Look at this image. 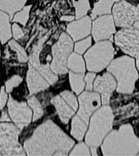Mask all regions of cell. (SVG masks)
Returning <instances> with one entry per match:
<instances>
[{
    "label": "cell",
    "mask_w": 139,
    "mask_h": 156,
    "mask_svg": "<svg viewBox=\"0 0 139 156\" xmlns=\"http://www.w3.org/2000/svg\"><path fill=\"white\" fill-rule=\"evenodd\" d=\"M73 145V139L52 120L47 119L24 141V147L30 156H59L67 155Z\"/></svg>",
    "instance_id": "1"
},
{
    "label": "cell",
    "mask_w": 139,
    "mask_h": 156,
    "mask_svg": "<svg viewBox=\"0 0 139 156\" xmlns=\"http://www.w3.org/2000/svg\"><path fill=\"white\" fill-rule=\"evenodd\" d=\"M102 151L104 155H136L139 151V139L130 124H123L105 136Z\"/></svg>",
    "instance_id": "2"
},
{
    "label": "cell",
    "mask_w": 139,
    "mask_h": 156,
    "mask_svg": "<svg viewBox=\"0 0 139 156\" xmlns=\"http://www.w3.org/2000/svg\"><path fill=\"white\" fill-rule=\"evenodd\" d=\"M79 102L80 108L72 121L71 134L77 140L80 141L87 130L90 115L101 106L100 95L98 92H84L79 97Z\"/></svg>",
    "instance_id": "3"
},
{
    "label": "cell",
    "mask_w": 139,
    "mask_h": 156,
    "mask_svg": "<svg viewBox=\"0 0 139 156\" xmlns=\"http://www.w3.org/2000/svg\"><path fill=\"white\" fill-rule=\"evenodd\" d=\"M107 71L116 78L117 92L131 94L134 91L135 82L138 79L134 58L129 56L116 58L108 66Z\"/></svg>",
    "instance_id": "4"
},
{
    "label": "cell",
    "mask_w": 139,
    "mask_h": 156,
    "mask_svg": "<svg viewBox=\"0 0 139 156\" xmlns=\"http://www.w3.org/2000/svg\"><path fill=\"white\" fill-rule=\"evenodd\" d=\"M113 119L114 116L112 107L108 105H104L97 109L91 117L90 128L85 136V142L88 146L95 148L100 146L105 136L112 129Z\"/></svg>",
    "instance_id": "5"
},
{
    "label": "cell",
    "mask_w": 139,
    "mask_h": 156,
    "mask_svg": "<svg viewBox=\"0 0 139 156\" xmlns=\"http://www.w3.org/2000/svg\"><path fill=\"white\" fill-rule=\"evenodd\" d=\"M114 47L110 41L97 42L85 55L88 70L100 72L104 69L114 56Z\"/></svg>",
    "instance_id": "6"
},
{
    "label": "cell",
    "mask_w": 139,
    "mask_h": 156,
    "mask_svg": "<svg viewBox=\"0 0 139 156\" xmlns=\"http://www.w3.org/2000/svg\"><path fill=\"white\" fill-rule=\"evenodd\" d=\"M20 129L9 123L0 124V154L3 155H25L18 142Z\"/></svg>",
    "instance_id": "7"
},
{
    "label": "cell",
    "mask_w": 139,
    "mask_h": 156,
    "mask_svg": "<svg viewBox=\"0 0 139 156\" xmlns=\"http://www.w3.org/2000/svg\"><path fill=\"white\" fill-rule=\"evenodd\" d=\"M73 40L65 33L61 34L59 41L52 46L53 59L51 63V70L55 74L68 73L67 59L73 50Z\"/></svg>",
    "instance_id": "8"
},
{
    "label": "cell",
    "mask_w": 139,
    "mask_h": 156,
    "mask_svg": "<svg viewBox=\"0 0 139 156\" xmlns=\"http://www.w3.org/2000/svg\"><path fill=\"white\" fill-rule=\"evenodd\" d=\"M115 42L127 55L136 58L139 56V30L135 27H125L117 32Z\"/></svg>",
    "instance_id": "9"
},
{
    "label": "cell",
    "mask_w": 139,
    "mask_h": 156,
    "mask_svg": "<svg viewBox=\"0 0 139 156\" xmlns=\"http://www.w3.org/2000/svg\"><path fill=\"white\" fill-rule=\"evenodd\" d=\"M51 103L55 107L59 119L64 124H68L78 107L76 97L73 93L68 90L63 91L59 95L52 98Z\"/></svg>",
    "instance_id": "10"
},
{
    "label": "cell",
    "mask_w": 139,
    "mask_h": 156,
    "mask_svg": "<svg viewBox=\"0 0 139 156\" xmlns=\"http://www.w3.org/2000/svg\"><path fill=\"white\" fill-rule=\"evenodd\" d=\"M7 106L10 116L20 129H24L32 121L33 113L26 102H19L10 97Z\"/></svg>",
    "instance_id": "11"
},
{
    "label": "cell",
    "mask_w": 139,
    "mask_h": 156,
    "mask_svg": "<svg viewBox=\"0 0 139 156\" xmlns=\"http://www.w3.org/2000/svg\"><path fill=\"white\" fill-rule=\"evenodd\" d=\"M136 7L126 1H119L113 7V18L116 25L121 28L131 26L136 20Z\"/></svg>",
    "instance_id": "12"
},
{
    "label": "cell",
    "mask_w": 139,
    "mask_h": 156,
    "mask_svg": "<svg viewBox=\"0 0 139 156\" xmlns=\"http://www.w3.org/2000/svg\"><path fill=\"white\" fill-rule=\"evenodd\" d=\"M115 31L114 20L109 14L98 17L93 23L92 34L96 41L108 39Z\"/></svg>",
    "instance_id": "13"
},
{
    "label": "cell",
    "mask_w": 139,
    "mask_h": 156,
    "mask_svg": "<svg viewBox=\"0 0 139 156\" xmlns=\"http://www.w3.org/2000/svg\"><path fill=\"white\" fill-rule=\"evenodd\" d=\"M27 83L30 94L46 90L50 86V84L31 64L29 65V71L27 73Z\"/></svg>",
    "instance_id": "14"
},
{
    "label": "cell",
    "mask_w": 139,
    "mask_h": 156,
    "mask_svg": "<svg viewBox=\"0 0 139 156\" xmlns=\"http://www.w3.org/2000/svg\"><path fill=\"white\" fill-rule=\"evenodd\" d=\"M91 30V19L90 17L85 16L78 20L77 21L72 22L68 25L67 31L74 41L84 38L88 36Z\"/></svg>",
    "instance_id": "15"
},
{
    "label": "cell",
    "mask_w": 139,
    "mask_h": 156,
    "mask_svg": "<svg viewBox=\"0 0 139 156\" xmlns=\"http://www.w3.org/2000/svg\"><path fill=\"white\" fill-rule=\"evenodd\" d=\"M116 87V81L112 73H105L102 76H98L95 79L93 89L98 93H108L112 94Z\"/></svg>",
    "instance_id": "16"
},
{
    "label": "cell",
    "mask_w": 139,
    "mask_h": 156,
    "mask_svg": "<svg viewBox=\"0 0 139 156\" xmlns=\"http://www.w3.org/2000/svg\"><path fill=\"white\" fill-rule=\"evenodd\" d=\"M119 1L120 0H99L98 2H95L94 9L91 12V18L95 19L98 16L110 14L112 5Z\"/></svg>",
    "instance_id": "17"
},
{
    "label": "cell",
    "mask_w": 139,
    "mask_h": 156,
    "mask_svg": "<svg viewBox=\"0 0 139 156\" xmlns=\"http://www.w3.org/2000/svg\"><path fill=\"white\" fill-rule=\"evenodd\" d=\"M12 37L9 16L7 13L0 11V41L1 43L7 42Z\"/></svg>",
    "instance_id": "18"
},
{
    "label": "cell",
    "mask_w": 139,
    "mask_h": 156,
    "mask_svg": "<svg viewBox=\"0 0 139 156\" xmlns=\"http://www.w3.org/2000/svg\"><path fill=\"white\" fill-rule=\"evenodd\" d=\"M27 0H0V9L7 12L13 18V14L23 8Z\"/></svg>",
    "instance_id": "19"
},
{
    "label": "cell",
    "mask_w": 139,
    "mask_h": 156,
    "mask_svg": "<svg viewBox=\"0 0 139 156\" xmlns=\"http://www.w3.org/2000/svg\"><path fill=\"white\" fill-rule=\"evenodd\" d=\"M67 65L73 72L77 73H85V62L78 53H72L68 56Z\"/></svg>",
    "instance_id": "20"
},
{
    "label": "cell",
    "mask_w": 139,
    "mask_h": 156,
    "mask_svg": "<svg viewBox=\"0 0 139 156\" xmlns=\"http://www.w3.org/2000/svg\"><path fill=\"white\" fill-rule=\"evenodd\" d=\"M84 74L83 73H74L71 72L69 73V79H70V85L73 90L79 94L83 91L85 88V80H84Z\"/></svg>",
    "instance_id": "21"
},
{
    "label": "cell",
    "mask_w": 139,
    "mask_h": 156,
    "mask_svg": "<svg viewBox=\"0 0 139 156\" xmlns=\"http://www.w3.org/2000/svg\"><path fill=\"white\" fill-rule=\"evenodd\" d=\"M73 5L76 9V18L79 19L86 15L88 11L90 9L89 0H75L73 1Z\"/></svg>",
    "instance_id": "22"
},
{
    "label": "cell",
    "mask_w": 139,
    "mask_h": 156,
    "mask_svg": "<svg viewBox=\"0 0 139 156\" xmlns=\"http://www.w3.org/2000/svg\"><path fill=\"white\" fill-rule=\"evenodd\" d=\"M29 107H31L34 111V117H33V121H36L40 119L44 114L43 108L41 107V102H39L36 97H31L28 101Z\"/></svg>",
    "instance_id": "23"
},
{
    "label": "cell",
    "mask_w": 139,
    "mask_h": 156,
    "mask_svg": "<svg viewBox=\"0 0 139 156\" xmlns=\"http://www.w3.org/2000/svg\"><path fill=\"white\" fill-rule=\"evenodd\" d=\"M9 46L13 51H16L17 55V58L20 63H25L28 60V56H27L26 52L24 50V48L20 46L16 41L12 40L9 42Z\"/></svg>",
    "instance_id": "24"
},
{
    "label": "cell",
    "mask_w": 139,
    "mask_h": 156,
    "mask_svg": "<svg viewBox=\"0 0 139 156\" xmlns=\"http://www.w3.org/2000/svg\"><path fill=\"white\" fill-rule=\"evenodd\" d=\"M31 6H26L24 7V9L16 13V15L13 18V21L18 22L20 24H21L22 25H26L27 22L29 20V11H30Z\"/></svg>",
    "instance_id": "25"
},
{
    "label": "cell",
    "mask_w": 139,
    "mask_h": 156,
    "mask_svg": "<svg viewBox=\"0 0 139 156\" xmlns=\"http://www.w3.org/2000/svg\"><path fill=\"white\" fill-rule=\"evenodd\" d=\"M23 78L19 75H15L10 78L9 80H7L5 83V90L7 93L11 92L15 87H16L22 82Z\"/></svg>",
    "instance_id": "26"
},
{
    "label": "cell",
    "mask_w": 139,
    "mask_h": 156,
    "mask_svg": "<svg viewBox=\"0 0 139 156\" xmlns=\"http://www.w3.org/2000/svg\"><path fill=\"white\" fill-rule=\"evenodd\" d=\"M91 154L90 152V150L86 146V144L79 143L75 146L73 151L70 153V155H90Z\"/></svg>",
    "instance_id": "27"
},
{
    "label": "cell",
    "mask_w": 139,
    "mask_h": 156,
    "mask_svg": "<svg viewBox=\"0 0 139 156\" xmlns=\"http://www.w3.org/2000/svg\"><path fill=\"white\" fill-rule=\"evenodd\" d=\"M91 42H92V40L90 37L79 41L75 45V51L78 54H83L91 46Z\"/></svg>",
    "instance_id": "28"
},
{
    "label": "cell",
    "mask_w": 139,
    "mask_h": 156,
    "mask_svg": "<svg viewBox=\"0 0 139 156\" xmlns=\"http://www.w3.org/2000/svg\"><path fill=\"white\" fill-rule=\"evenodd\" d=\"M95 78V74L94 73H89L85 76V82H86V90L90 91L93 90V82Z\"/></svg>",
    "instance_id": "29"
},
{
    "label": "cell",
    "mask_w": 139,
    "mask_h": 156,
    "mask_svg": "<svg viewBox=\"0 0 139 156\" xmlns=\"http://www.w3.org/2000/svg\"><path fill=\"white\" fill-rule=\"evenodd\" d=\"M12 32H13V36H14L15 39H20L24 36V33L23 31V29L16 24H13Z\"/></svg>",
    "instance_id": "30"
},
{
    "label": "cell",
    "mask_w": 139,
    "mask_h": 156,
    "mask_svg": "<svg viewBox=\"0 0 139 156\" xmlns=\"http://www.w3.org/2000/svg\"><path fill=\"white\" fill-rule=\"evenodd\" d=\"M7 99V95L6 93V90L4 87L1 88V92H0V109H2L6 105Z\"/></svg>",
    "instance_id": "31"
},
{
    "label": "cell",
    "mask_w": 139,
    "mask_h": 156,
    "mask_svg": "<svg viewBox=\"0 0 139 156\" xmlns=\"http://www.w3.org/2000/svg\"><path fill=\"white\" fill-rule=\"evenodd\" d=\"M111 94L108 93H103L102 94V103L103 105H108L110 103V98H111Z\"/></svg>",
    "instance_id": "32"
},
{
    "label": "cell",
    "mask_w": 139,
    "mask_h": 156,
    "mask_svg": "<svg viewBox=\"0 0 139 156\" xmlns=\"http://www.w3.org/2000/svg\"><path fill=\"white\" fill-rule=\"evenodd\" d=\"M0 120H1V121H2V122H3V121L9 122L10 119L8 118V115H7V112H2V116H1V119H0Z\"/></svg>",
    "instance_id": "33"
},
{
    "label": "cell",
    "mask_w": 139,
    "mask_h": 156,
    "mask_svg": "<svg viewBox=\"0 0 139 156\" xmlns=\"http://www.w3.org/2000/svg\"><path fill=\"white\" fill-rule=\"evenodd\" d=\"M73 20H74V16H63L61 17V20L63 21H71Z\"/></svg>",
    "instance_id": "34"
},
{
    "label": "cell",
    "mask_w": 139,
    "mask_h": 156,
    "mask_svg": "<svg viewBox=\"0 0 139 156\" xmlns=\"http://www.w3.org/2000/svg\"><path fill=\"white\" fill-rule=\"evenodd\" d=\"M135 16H136V20H139V3L135 9Z\"/></svg>",
    "instance_id": "35"
},
{
    "label": "cell",
    "mask_w": 139,
    "mask_h": 156,
    "mask_svg": "<svg viewBox=\"0 0 139 156\" xmlns=\"http://www.w3.org/2000/svg\"><path fill=\"white\" fill-rule=\"evenodd\" d=\"M90 151H91V154L92 155H98V153H97V150L95 147H90Z\"/></svg>",
    "instance_id": "36"
},
{
    "label": "cell",
    "mask_w": 139,
    "mask_h": 156,
    "mask_svg": "<svg viewBox=\"0 0 139 156\" xmlns=\"http://www.w3.org/2000/svg\"><path fill=\"white\" fill-rule=\"evenodd\" d=\"M134 27H135L137 29H138L139 30V20H137V21H136L134 23Z\"/></svg>",
    "instance_id": "37"
},
{
    "label": "cell",
    "mask_w": 139,
    "mask_h": 156,
    "mask_svg": "<svg viewBox=\"0 0 139 156\" xmlns=\"http://www.w3.org/2000/svg\"><path fill=\"white\" fill-rule=\"evenodd\" d=\"M137 69H138L139 71V56L138 57H137Z\"/></svg>",
    "instance_id": "38"
},
{
    "label": "cell",
    "mask_w": 139,
    "mask_h": 156,
    "mask_svg": "<svg viewBox=\"0 0 139 156\" xmlns=\"http://www.w3.org/2000/svg\"><path fill=\"white\" fill-rule=\"evenodd\" d=\"M73 1H75V0H73Z\"/></svg>",
    "instance_id": "39"
}]
</instances>
